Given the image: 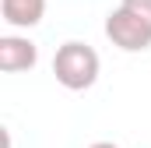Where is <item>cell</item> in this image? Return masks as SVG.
Returning <instances> with one entry per match:
<instances>
[{
    "label": "cell",
    "mask_w": 151,
    "mask_h": 148,
    "mask_svg": "<svg viewBox=\"0 0 151 148\" xmlns=\"http://www.w3.org/2000/svg\"><path fill=\"white\" fill-rule=\"evenodd\" d=\"M123 7H130L137 18H144V21L151 25V0H123Z\"/></svg>",
    "instance_id": "obj_5"
},
{
    "label": "cell",
    "mask_w": 151,
    "mask_h": 148,
    "mask_svg": "<svg viewBox=\"0 0 151 148\" xmlns=\"http://www.w3.org/2000/svg\"><path fill=\"white\" fill-rule=\"evenodd\" d=\"M0 14L11 28H32L46 14V0H0Z\"/></svg>",
    "instance_id": "obj_4"
},
{
    "label": "cell",
    "mask_w": 151,
    "mask_h": 148,
    "mask_svg": "<svg viewBox=\"0 0 151 148\" xmlns=\"http://www.w3.org/2000/svg\"><path fill=\"white\" fill-rule=\"evenodd\" d=\"M53 74H56V81L63 85V88H70V92H84V88H91L95 81H99V53L88 46V42H63L60 49H56V57H53Z\"/></svg>",
    "instance_id": "obj_1"
},
{
    "label": "cell",
    "mask_w": 151,
    "mask_h": 148,
    "mask_svg": "<svg viewBox=\"0 0 151 148\" xmlns=\"http://www.w3.org/2000/svg\"><path fill=\"white\" fill-rule=\"evenodd\" d=\"M91 148H119V145H113V141H95Z\"/></svg>",
    "instance_id": "obj_6"
},
{
    "label": "cell",
    "mask_w": 151,
    "mask_h": 148,
    "mask_svg": "<svg viewBox=\"0 0 151 148\" xmlns=\"http://www.w3.org/2000/svg\"><path fill=\"white\" fill-rule=\"evenodd\" d=\"M39 60V49L32 39L25 36H4L0 39V71L4 74H21V71H32Z\"/></svg>",
    "instance_id": "obj_3"
},
{
    "label": "cell",
    "mask_w": 151,
    "mask_h": 148,
    "mask_svg": "<svg viewBox=\"0 0 151 148\" xmlns=\"http://www.w3.org/2000/svg\"><path fill=\"white\" fill-rule=\"evenodd\" d=\"M106 36L123 53H141V49L151 46V25L144 18H137L130 7L119 4L116 11H109V18H106Z\"/></svg>",
    "instance_id": "obj_2"
}]
</instances>
